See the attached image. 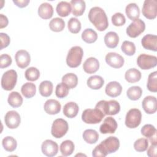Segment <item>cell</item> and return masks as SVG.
I'll use <instances>...</instances> for the list:
<instances>
[{"label": "cell", "mask_w": 157, "mask_h": 157, "mask_svg": "<svg viewBox=\"0 0 157 157\" xmlns=\"http://www.w3.org/2000/svg\"><path fill=\"white\" fill-rule=\"evenodd\" d=\"M105 115L98 109H85L82 114V120L87 124H97L100 123Z\"/></svg>", "instance_id": "5"}, {"label": "cell", "mask_w": 157, "mask_h": 157, "mask_svg": "<svg viewBox=\"0 0 157 157\" xmlns=\"http://www.w3.org/2000/svg\"><path fill=\"white\" fill-rule=\"evenodd\" d=\"M56 10L59 16L66 17L70 14L72 10L71 4L66 1H61L57 4Z\"/></svg>", "instance_id": "30"}, {"label": "cell", "mask_w": 157, "mask_h": 157, "mask_svg": "<svg viewBox=\"0 0 157 157\" xmlns=\"http://www.w3.org/2000/svg\"><path fill=\"white\" fill-rule=\"evenodd\" d=\"M82 40L88 44H92L96 41L98 39L97 33L91 28L85 29L82 34Z\"/></svg>", "instance_id": "35"}, {"label": "cell", "mask_w": 157, "mask_h": 157, "mask_svg": "<svg viewBox=\"0 0 157 157\" xmlns=\"http://www.w3.org/2000/svg\"><path fill=\"white\" fill-rule=\"evenodd\" d=\"M16 64L21 69L26 67L31 62L29 53L25 50H20L17 52L15 55Z\"/></svg>", "instance_id": "16"}, {"label": "cell", "mask_w": 157, "mask_h": 157, "mask_svg": "<svg viewBox=\"0 0 157 157\" xmlns=\"http://www.w3.org/2000/svg\"><path fill=\"white\" fill-rule=\"evenodd\" d=\"M69 87L64 83L61 82L58 84L56 86L55 94L59 98H64L69 94Z\"/></svg>", "instance_id": "46"}, {"label": "cell", "mask_w": 157, "mask_h": 157, "mask_svg": "<svg viewBox=\"0 0 157 157\" xmlns=\"http://www.w3.org/2000/svg\"><path fill=\"white\" fill-rule=\"evenodd\" d=\"M42 152L48 157L55 156L58 151V145L55 141L50 139L44 141L41 145Z\"/></svg>", "instance_id": "14"}, {"label": "cell", "mask_w": 157, "mask_h": 157, "mask_svg": "<svg viewBox=\"0 0 157 157\" xmlns=\"http://www.w3.org/2000/svg\"><path fill=\"white\" fill-rule=\"evenodd\" d=\"M25 76L27 80L36 81L40 77V72L38 69L34 67H30L25 72Z\"/></svg>", "instance_id": "43"}, {"label": "cell", "mask_w": 157, "mask_h": 157, "mask_svg": "<svg viewBox=\"0 0 157 157\" xmlns=\"http://www.w3.org/2000/svg\"><path fill=\"white\" fill-rule=\"evenodd\" d=\"M83 51L79 46L72 47L68 52L66 57L67 65L72 68L78 67L82 62Z\"/></svg>", "instance_id": "4"}, {"label": "cell", "mask_w": 157, "mask_h": 157, "mask_svg": "<svg viewBox=\"0 0 157 157\" xmlns=\"http://www.w3.org/2000/svg\"><path fill=\"white\" fill-rule=\"evenodd\" d=\"M53 14V9L52 6L48 2L41 4L38 8V15L43 19L47 20L52 18Z\"/></svg>", "instance_id": "24"}, {"label": "cell", "mask_w": 157, "mask_h": 157, "mask_svg": "<svg viewBox=\"0 0 157 157\" xmlns=\"http://www.w3.org/2000/svg\"><path fill=\"white\" fill-rule=\"evenodd\" d=\"M157 151V145L156 144H151V145L148 147L147 154L149 157H156Z\"/></svg>", "instance_id": "50"}, {"label": "cell", "mask_w": 157, "mask_h": 157, "mask_svg": "<svg viewBox=\"0 0 157 157\" xmlns=\"http://www.w3.org/2000/svg\"><path fill=\"white\" fill-rule=\"evenodd\" d=\"M104 43L110 48H115L119 42L118 35L113 31L108 32L104 36Z\"/></svg>", "instance_id": "26"}, {"label": "cell", "mask_w": 157, "mask_h": 157, "mask_svg": "<svg viewBox=\"0 0 157 157\" xmlns=\"http://www.w3.org/2000/svg\"><path fill=\"white\" fill-rule=\"evenodd\" d=\"M148 90L151 92L156 93L157 91V72L154 71L150 73L148 77L147 84Z\"/></svg>", "instance_id": "41"}, {"label": "cell", "mask_w": 157, "mask_h": 157, "mask_svg": "<svg viewBox=\"0 0 157 157\" xmlns=\"http://www.w3.org/2000/svg\"><path fill=\"white\" fill-rule=\"evenodd\" d=\"M141 72L136 68L129 69L124 74L125 80L131 83L139 82L141 78Z\"/></svg>", "instance_id": "29"}, {"label": "cell", "mask_w": 157, "mask_h": 157, "mask_svg": "<svg viewBox=\"0 0 157 157\" xmlns=\"http://www.w3.org/2000/svg\"><path fill=\"white\" fill-rule=\"evenodd\" d=\"M90 22L99 31H104L109 26L108 18L104 10L99 7H92L88 13Z\"/></svg>", "instance_id": "2"}, {"label": "cell", "mask_w": 157, "mask_h": 157, "mask_svg": "<svg viewBox=\"0 0 157 157\" xmlns=\"http://www.w3.org/2000/svg\"><path fill=\"white\" fill-rule=\"evenodd\" d=\"M125 12L128 18L131 20L138 19L140 16V9L136 3H130L126 6Z\"/></svg>", "instance_id": "27"}, {"label": "cell", "mask_w": 157, "mask_h": 157, "mask_svg": "<svg viewBox=\"0 0 157 157\" xmlns=\"http://www.w3.org/2000/svg\"><path fill=\"white\" fill-rule=\"evenodd\" d=\"M72 14L75 17L81 16L83 14L86 4L85 2L83 0H72L70 2Z\"/></svg>", "instance_id": "23"}, {"label": "cell", "mask_w": 157, "mask_h": 157, "mask_svg": "<svg viewBox=\"0 0 157 157\" xmlns=\"http://www.w3.org/2000/svg\"><path fill=\"white\" fill-rule=\"evenodd\" d=\"M141 134L145 137L148 138L151 144H157L156 141V129L150 124H145L141 128Z\"/></svg>", "instance_id": "18"}, {"label": "cell", "mask_w": 157, "mask_h": 157, "mask_svg": "<svg viewBox=\"0 0 157 157\" xmlns=\"http://www.w3.org/2000/svg\"><path fill=\"white\" fill-rule=\"evenodd\" d=\"M65 27L64 21L58 17H56L51 20L49 23L50 29L54 32H60L62 31Z\"/></svg>", "instance_id": "39"}, {"label": "cell", "mask_w": 157, "mask_h": 157, "mask_svg": "<svg viewBox=\"0 0 157 157\" xmlns=\"http://www.w3.org/2000/svg\"><path fill=\"white\" fill-rule=\"evenodd\" d=\"M44 108L47 113L49 115H55L60 112L61 105L57 100L50 99L45 101Z\"/></svg>", "instance_id": "21"}, {"label": "cell", "mask_w": 157, "mask_h": 157, "mask_svg": "<svg viewBox=\"0 0 157 157\" xmlns=\"http://www.w3.org/2000/svg\"><path fill=\"white\" fill-rule=\"evenodd\" d=\"M7 101L11 107L17 108L20 107L22 105L23 98L18 92L12 91L9 94Z\"/></svg>", "instance_id": "31"}, {"label": "cell", "mask_w": 157, "mask_h": 157, "mask_svg": "<svg viewBox=\"0 0 157 157\" xmlns=\"http://www.w3.org/2000/svg\"><path fill=\"white\" fill-rule=\"evenodd\" d=\"M118 127L116 120L112 117L105 118L100 126L99 131L102 134H113Z\"/></svg>", "instance_id": "15"}, {"label": "cell", "mask_w": 157, "mask_h": 157, "mask_svg": "<svg viewBox=\"0 0 157 157\" xmlns=\"http://www.w3.org/2000/svg\"><path fill=\"white\" fill-rule=\"evenodd\" d=\"M122 91V86L120 83L116 81L109 82L105 86V92L107 95L112 98H115L120 95Z\"/></svg>", "instance_id": "20"}, {"label": "cell", "mask_w": 157, "mask_h": 157, "mask_svg": "<svg viewBox=\"0 0 157 157\" xmlns=\"http://www.w3.org/2000/svg\"><path fill=\"white\" fill-rule=\"evenodd\" d=\"M74 144L70 140L63 141L60 145V151L63 156H67L72 154L74 150Z\"/></svg>", "instance_id": "36"}, {"label": "cell", "mask_w": 157, "mask_h": 157, "mask_svg": "<svg viewBox=\"0 0 157 157\" xmlns=\"http://www.w3.org/2000/svg\"><path fill=\"white\" fill-rule=\"evenodd\" d=\"M4 122L9 128L15 129L20 125L21 118L17 111L10 110L6 113L4 117Z\"/></svg>", "instance_id": "12"}, {"label": "cell", "mask_w": 157, "mask_h": 157, "mask_svg": "<svg viewBox=\"0 0 157 157\" xmlns=\"http://www.w3.org/2000/svg\"><path fill=\"white\" fill-rule=\"evenodd\" d=\"M137 64L143 70L150 69L157 65V58L153 55L140 54L137 57Z\"/></svg>", "instance_id": "9"}, {"label": "cell", "mask_w": 157, "mask_h": 157, "mask_svg": "<svg viewBox=\"0 0 157 157\" xmlns=\"http://www.w3.org/2000/svg\"><path fill=\"white\" fill-rule=\"evenodd\" d=\"M12 60L10 55L7 54H2L0 56V67L6 68L12 64Z\"/></svg>", "instance_id": "48"}, {"label": "cell", "mask_w": 157, "mask_h": 157, "mask_svg": "<svg viewBox=\"0 0 157 157\" xmlns=\"http://www.w3.org/2000/svg\"><path fill=\"white\" fill-rule=\"evenodd\" d=\"M2 145L5 150L9 152H12L16 149L17 142L13 137L7 136L2 139Z\"/></svg>", "instance_id": "38"}, {"label": "cell", "mask_w": 157, "mask_h": 157, "mask_svg": "<svg viewBox=\"0 0 157 157\" xmlns=\"http://www.w3.org/2000/svg\"><path fill=\"white\" fill-rule=\"evenodd\" d=\"M1 38V50H2L4 48L7 47L10 42V37L6 33H0Z\"/></svg>", "instance_id": "49"}, {"label": "cell", "mask_w": 157, "mask_h": 157, "mask_svg": "<svg viewBox=\"0 0 157 157\" xmlns=\"http://www.w3.org/2000/svg\"><path fill=\"white\" fill-rule=\"evenodd\" d=\"M142 90L139 86H131L126 92L128 98L132 101L138 100L142 96Z\"/></svg>", "instance_id": "40"}, {"label": "cell", "mask_w": 157, "mask_h": 157, "mask_svg": "<svg viewBox=\"0 0 157 157\" xmlns=\"http://www.w3.org/2000/svg\"><path fill=\"white\" fill-rule=\"evenodd\" d=\"M144 16L150 20L155 19L157 15L156 0H145L142 10Z\"/></svg>", "instance_id": "11"}, {"label": "cell", "mask_w": 157, "mask_h": 157, "mask_svg": "<svg viewBox=\"0 0 157 157\" xmlns=\"http://www.w3.org/2000/svg\"><path fill=\"white\" fill-rule=\"evenodd\" d=\"M142 113L138 109H131L126 113L125 125L129 128H136L141 123Z\"/></svg>", "instance_id": "8"}, {"label": "cell", "mask_w": 157, "mask_h": 157, "mask_svg": "<svg viewBox=\"0 0 157 157\" xmlns=\"http://www.w3.org/2000/svg\"><path fill=\"white\" fill-rule=\"evenodd\" d=\"M105 59L108 65L117 69L121 67L124 63L123 57L115 52L108 53L105 57Z\"/></svg>", "instance_id": "13"}, {"label": "cell", "mask_w": 157, "mask_h": 157, "mask_svg": "<svg viewBox=\"0 0 157 157\" xmlns=\"http://www.w3.org/2000/svg\"><path fill=\"white\" fill-rule=\"evenodd\" d=\"M68 129V123L65 120L57 118L53 122L51 128V134L55 138H61L66 134Z\"/></svg>", "instance_id": "6"}, {"label": "cell", "mask_w": 157, "mask_h": 157, "mask_svg": "<svg viewBox=\"0 0 157 157\" xmlns=\"http://www.w3.org/2000/svg\"><path fill=\"white\" fill-rule=\"evenodd\" d=\"M29 2V0H13V2L20 8H23L26 7Z\"/></svg>", "instance_id": "51"}, {"label": "cell", "mask_w": 157, "mask_h": 157, "mask_svg": "<svg viewBox=\"0 0 157 157\" xmlns=\"http://www.w3.org/2000/svg\"><path fill=\"white\" fill-rule=\"evenodd\" d=\"M21 92L25 98L28 99L31 98L36 94V86L33 83L27 82L22 85Z\"/></svg>", "instance_id": "32"}, {"label": "cell", "mask_w": 157, "mask_h": 157, "mask_svg": "<svg viewBox=\"0 0 157 157\" xmlns=\"http://www.w3.org/2000/svg\"><path fill=\"white\" fill-rule=\"evenodd\" d=\"M83 68L86 73L94 74L99 68V62L96 58L90 57L83 63Z\"/></svg>", "instance_id": "22"}, {"label": "cell", "mask_w": 157, "mask_h": 157, "mask_svg": "<svg viewBox=\"0 0 157 157\" xmlns=\"http://www.w3.org/2000/svg\"><path fill=\"white\" fill-rule=\"evenodd\" d=\"M121 51L128 56H132L136 52V46L132 42L125 40L121 46Z\"/></svg>", "instance_id": "44"}, {"label": "cell", "mask_w": 157, "mask_h": 157, "mask_svg": "<svg viewBox=\"0 0 157 157\" xmlns=\"http://www.w3.org/2000/svg\"><path fill=\"white\" fill-rule=\"evenodd\" d=\"M145 29V24L141 19L134 20L126 28V34L132 38H135L142 33Z\"/></svg>", "instance_id": "10"}, {"label": "cell", "mask_w": 157, "mask_h": 157, "mask_svg": "<svg viewBox=\"0 0 157 157\" xmlns=\"http://www.w3.org/2000/svg\"><path fill=\"white\" fill-rule=\"evenodd\" d=\"M148 147V141L145 138H140L134 143V148L138 152H143L147 150Z\"/></svg>", "instance_id": "45"}, {"label": "cell", "mask_w": 157, "mask_h": 157, "mask_svg": "<svg viewBox=\"0 0 157 157\" xmlns=\"http://www.w3.org/2000/svg\"><path fill=\"white\" fill-rule=\"evenodd\" d=\"M62 82L65 83L69 89H73L77 85L78 77L74 73H67L62 77Z\"/></svg>", "instance_id": "37"}, {"label": "cell", "mask_w": 157, "mask_h": 157, "mask_svg": "<svg viewBox=\"0 0 157 157\" xmlns=\"http://www.w3.org/2000/svg\"><path fill=\"white\" fill-rule=\"evenodd\" d=\"M53 83L49 80H44L40 83L39 93L44 97H49L53 92Z\"/></svg>", "instance_id": "33"}, {"label": "cell", "mask_w": 157, "mask_h": 157, "mask_svg": "<svg viewBox=\"0 0 157 157\" xmlns=\"http://www.w3.org/2000/svg\"><path fill=\"white\" fill-rule=\"evenodd\" d=\"M142 106L144 111L148 114H153L157 109L156 98L153 96H147L142 101Z\"/></svg>", "instance_id": "17"}, {"label": "cell", "mask_w": 157, "mask_h": 157, "mask_svg": "<svg viewBox=\"0 0 157 157\" xmlns=\"http://www.w3.org/2000/svg\"><path fill=\"white\" fill-rule=\"evenodd\" d=\"M112 23L115 26H123L126 23L125 17L121 13H115L112 17Z\"/></svg>", "instance_id": "47"}, {"label": "cell", "mask_w": 157, "mask_h": 157, "mask_svg": "<svg viewBox=\"0 0 157 157\" xmlns=\"http://www.w3.org/2000/svg\"><path fill=\"white\" fill-rule=\"evenodd\" d=\"M142 47L146 49L153 52L157 51V36L153 34H147L141 40Z\"/></svg>", "instance_id": "19"}, {"label": "cell", "mask_w": 157, "mask_h": 157, "mask_svg": "<svg viewBox=\"0 0 157 157\" xmlns=\"http://www.w3.org/2000/svg\"><path fill=\"white\" fill-rule=\"evenodd\" d=\"M83 139L88 144H95L99 139V134L94 129H86L83 133Z\"/></svg>", "instance_id": "34"}, {"label": "cell", "mask_w": 157, "mask_h": 157, "mask_svg": "<svg viewBox=\"0 0 157 157\" xmlns=\"http://www.w3.org/2000/svg\"><path fill=\"white\" fill-rule=\"evenodd\" d=\"M95 108L100 110L105 115H115L119 113L120 105L115 100H101L96 104Z\"/></svg>", "instance_id": "3"}, {"label": "cell", "mask_w": 157, "mask_h": 157, "mask_svg": "<svg viewBox=\"0 0 157 157\" xmlns=\"http://www.w3.org/2000/svg\"><path fill=\"white\" fill-rule=\"evenodd\" d=\"M67 28L71 33L77 34L81 29V23L77 18L72 17L68 21Z\"/></svg>", "instance_id": "42"}, {"label": "cell", "mask_w": 157, "mask_h": 157, "mask_svg": "<svg viewBox=\"0 0 157 157\" xmlns=\"http://www.w3.org/2000/svg\"><path fill=\"white\" fill-rule=\"evenodd\" d=\"M9 23L8 18L6 15H4L3 14H0V28H5L7 26Z\"/></svg>", "instance_id": "52"}, {"label": "cell", "mask_w": 157, "mask_h": 157, "mask_svg": "<svg viewBox=\"0 0 157 157\" xmlns=\"http://www.w3.org/2000/svg\"><path fill=\"white\" fill-rule=\"evenodd\" d=\"M79 110L78 105L74 102H69L66 103L63 107V114L69 118H72L77 116Z\"/></svg>", "instance_id": "25"}, {"label": "cell", "mask_w": 157, "mask_h": 157, "mask_svg": "<svg viewBox=\"0 0 157 157\" xmlns=\"http://www.w3.org/2000/svg\"><path fill=\"white\" fill-rule=\"evenodd\" d=\"M120 147L119 139L114 136H110L102 141L93 150L94 157H105L108 154L115 153Z\"/></svg>", "instance_id": "1"}, {"label": "cell", "mask_w": 157, "mask_h": 157, "mask_svg": "<svg viewBox=\"0 0 157 157\" xmlns=\"http://www.w3.org/2000/svg\"><path fill=\"white\" fill-rule=\"evenodd\" d=\"M86 83L90 88L92 90H99L104 85V80L99 75H93L88 78Z\"/></svg>", "instance_id": "28"}, {"label": "cell", "mask_w": 157, "mask_h": 157, "mask_svg": "<svg viewBox=\"0 0 157 157\" xmlns=\"http://www.w3.org/2000/svg\"><path fill=\"white\" fill-rule=\"evenodd\" d=\"M17 81V74L13 69L5 72L1 78V86L6 91L13 89Z\"/></svg>", "instance_id": "7"}]
</instances>
